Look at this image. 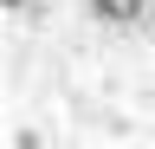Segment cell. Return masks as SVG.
I'll return each mask as SVG.
<instances>
[{"mask_svg": "<svg viewBox=\"0 0 155 149\" xmlns=\"http://www.w3.org/2000/svg\"><path fill=\"white\" fill-rule=\"evenodd\" d=\"M104 20H116V26H129V20H142V0H91Z\"/></svg>", "mask_w": 155, "mask_h": 149, "instance_id": "1", "label": "cell"}, {"mask_svg": "<svg viewBox=\"0 0 155 149\" xmlns=\"http://www.w3.org/2000/svg\"><path fill=\"white\" fill-rule=\"evenodd\" d=\"M7 7H26V0H7Z\"/></svg>", "mask_w": 155, "mask_h": 149, "instance_id": "2", "label": "cell"}]
</instances>
